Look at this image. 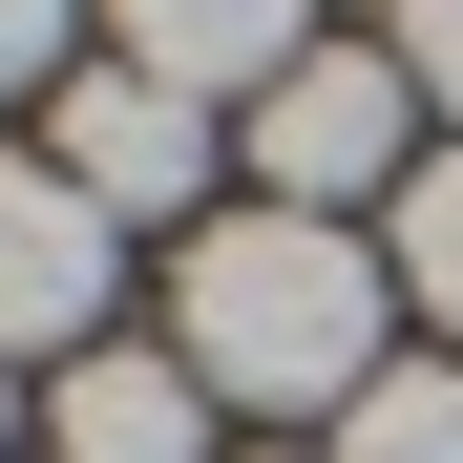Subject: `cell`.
<instances>
[{"label": "cell", "instance_id": "obj_1", "mask_svg": "<svg viewBox=\"0 0 463 463\" xmlns=\"http://www.w3.org/2000/svg\"><path fill=\"white\" fill-rule=\"evenodd\" d=\"M169 337L211 401H379V337H401V253H358L317 211H211L169 274Z\"/></svg>", "mask_w": 463, "mask_h": 463}, {"label": "cell", "instance_id": "obj_2", "mask_svg": "<svg viewBox=\"0 0 463 463\" xmlns=\"http://www.w3.org/2000/svg\"><path fill=\"white\" fill-rule=\"evenodd\" d=\"M253 169H274V211H358V190H421V85H401V43H317L295 85L253 106Z\"/></svg>", "mask_w": 463, "mask_h": 463}, {"label": "cell", "instance_id": "obj_3", "mask_svg": "<svg viewBox=\"0 0 463 463\" xmlns=\"http://www.w3.org/2000/svg\"><path fill=\"white\" fill-rule=\"evenodd\" d=\"M85 317H106V211L22 147V169H0V358H106Z\"/></svg>", "mask_w": 463, "mask_h": 463}, {"label": "cell", "instance_id": "obj_10", "mask_svg": "<svg viewBox=\"0 0 463 463\" xmlns=\"http://www.w3.org/2000/svg\"><path fill=\"white\" fill-rule=\"evenodd\" d=\"M63 22H85V0H0V85H43V63H63Z\"/></svg>", "mask_w": 463, "mask_h": 463}, {"label": "cell", "instance_id": "obj_6", "mask_svg": "<svg viewBox=\"0 0 463 463\" xmlns=\"http://www.w3.org/2000/svg\"><path fill=\"white\" fill-rule=\"evenodd\" d=\"M190 442H211V379L147 358V337L63 358V401H43V463H190Z\"/></svg>", "mask_w": 463, "mask_h": 463}, {"label": "cell", "instance_id": "obj_4", "mask_svg": "<svg viewBox=\"0 0 463 463\" xmlns=\"http://www.w3.org/2000/svg\"><path fill=\"white\" fill-rule=\"evenodd\" d=\"M43 169L85 190L106 232H127V211H190V190H211V106H169V85H127V63H106V85H63Z\"/></svg>", "mask_w": 463, "mask_h": 463}, {"label": "cell", "instance_id": "obj_5", "mask_svg": "<svg viewBox=\"0 0 463 463\" xmlns=\"http://www.w3.org/2000/svg\"><path fill=\"white\" fill-rule=\"evenodd\" d=\"M127 22V85H169V106H232V85H295L317 63V0H106Z\"/></svg>", "mask_w": 463, "mask_h": 463}, {"label": "cell", "instance_id": "obj_11", "mask_svg": "<svg viewBox=\"0 0 463 463\" xmlns=\"http://www.w3.org/2000/svg\"><path fill=\"white\" fill-rule=\"evenodd\" d=\"M0 463H22V401H0Z\"/></svg>", "mask_w": 463, "mask_h": 463}, {"label": "cell", "instance_id": "obj_7", "mask_svg": "<svg viewBox=\"0 0 463 463\" xmlns=\"http://www.w3.org/2000/svg\"><path fill=\"white\" fill-rule=\"evenodd\" d=\"M337 463H463V358H379V401L337 421Z\"/></svg>", "mask_w": 463, "mask_h": 463}, {"label": "cell", "instance_id": "obj_8", "mask_svg": "<svg viewBox=\"0 0 463 463\" xmlns=\"http://www.w3.org/2000/svg\"><path fill=\"white\" fill-rule=\"evenodd\" d=\"M401 295H421V317L463 337V147H442V169L401 190Z\"/></svg>", "mask_w": 463, "mask_h": 463}, {"label": "cell", "instance_id": "obj_9", "mask_svg": "<svg viewBox=\"0 0 463 463\" xmlns=\"http://www.w3.org/2000/svg\"><path fill=\"white\" fill-rule=\"evenodd\" d=\"M401 85H421V106H463V0H401Z\"/></svg>", "mask_w": 463, "mask_h": 463}]
</instances>
